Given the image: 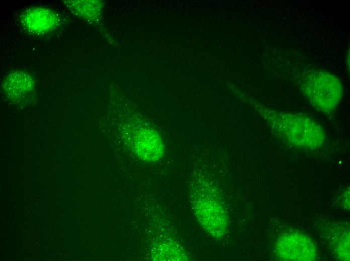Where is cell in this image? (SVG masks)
Instances as JSON below:
<instances>
[{"label": "cell", "instance_id": "6da1fadb", "mask_svg": "<svg viewBox=\"0 0 350 261\" xmlns=\"http://www.w3.org/2000/svg\"><path fill=\"white\" fill-rule=\"evenodd\" d=\"M255 108L276 135L291 145L313 150L323 144L326 133L315 119L304 114L277 111L254 103Z\"/></svg>", "mask_w": 350, "mask_h": 261}, {"label": "cell", "instance_id": "5b68a950", "mask_svg": "<svg viewBox=\"0 0 350 261\" xmlns=\"http://www.w3.org/2000/svg\"><path fill=\"white\" fill-rule=\"evenodd\" d=\"M133 151L140 159L155 162L162 157L164 147L156 132L147 127L137 128L131 139Z\"/></svg>", "mask_w": 350, "mask_h": 261}, {"label": "cell", "instance_id": "9c48e42d", "mask_svg": "<svg viewBox=\"0 0 350 261\" xmlns=\"http://www.w3.org/2000/svg\"><path fill=\"white\" fill-rule=\"evenodd\" d=\"M335 233L334 246L337 255L342 260H349V232L341 228Z\"/></svg>", "mask_w": 350, "mask_h": 261}, {"label": "cell", "instance_id": "8992f818", "mask_svg": "<svg viewBox=\"0 0 350 261\" xmlns=\"http://www.w3.org/2000/svg\"><path fill=\"white\" fill-rule=\"evenodd\" d=\"M58 18L52 11L44 8H34L27 11L22 18L26 29L37 34L47 33L56 26Z\"/></svg>", "mask_w": 350, "mask_h": 261}, {"label": "cell", "instance_id": "3957f363", "mask_svg": "<svg viewBox=\"0 0 350 261\" xmlns=\"http://www.w3.org/2000/svg\"><path fill=\"white\" fill-rule=\"evenodd\" d=\"M275 251L282 260H315L318 253L314 242L308 236L296 232L284 234L278 239Z\"/></svg>", "mask_w": 350, "mask_h": 261}, {"label": "cell", "instance_id": "7a4b0ae2", "mask_svg": "<svg viewBox=\"0 0 350 261\" xmlns=\"http://www.w3.org/2000/svg\"><path fill=\"white\" fill-rule=\"evenodd\" d=\"M301 91L317 110L330 114L338 107L343 96L339 78L322 70H312L302 75L299 81Z\"/></svg>", "mask_w": 350, "mask_h": 261}, {"label": "cell", "instance_id": "277c9868", "mask_svg": "<svg viewBox=\"0 0 350 261\" xmlns=\"http://www.w3.org/2000/svg\"><path fill=\"white\" fill-rule=\"evenodd\" d=\"M194 211L198 222L208 234L216 239L225 235L227 230V215L217 201L200 198L195 203Z\"/></svg>", "mask_w": 350, "mask_h": 261}, {"label": "cell", "instance_id": "ba28073f", "mask_svg": "<svg viewBox=\"0 0 350 261\" xmlns=\"http://www.w3.org/2000/svg\"><path fill=\"white\" fill-rule=\"evenodd\" d=\"M64 3L70 10L86 18H94L99 14L101 7L98 1H67Z\"/></svg>", "mask_w": 350, "mask_h": 261}, {"label": "cell", "instance_id": "30bf717a", "mask_svg": "<svg viewBox=\"0 0 350 261\" xmlns=\"http://www.w3.org/2000/svg\"><path fill=\"white\" fill-rule=\"evenodd\" d=\"M342 203L344 208L346 209H349V189L347 188L345 190L344 192L342 194Z\"/></svg>", "mask_w": 350, "mask_h": 261}, {"label": "cell", "instance_id": "52a82bcc", "mask_svg": "<svg viewBox=\"0 0 350 261\" xmlns=\"http://www.w3.org/2000/svg\"><path fill=\"white\" fill-rule=\"evenodd\" d=\"M31 77L22 71H15L5 80L4 87L6 93L13 100L25 98L33 89L34 83Z\"/></svg>", "mask_w": 350, "mask_h": 261}]
</instances>
